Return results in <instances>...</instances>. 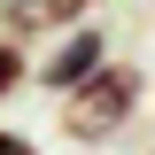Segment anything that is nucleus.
<instances>
[{"instance_id": "obj_7", "label": "nucleus", "mask_w": 155, "mask_h": 155, "mask_svg": "<svg viewBox=\"0 0 155 155\" xmlns=\"http://www.w3.org/2000/svg\"><path fill=\"white\" fill-rule=\"evenodd\" d=\"M147 155H155V147H147Z\"/></svg>"}, {"instance_id": "obj_2", "label": "nucleus", "mask_w": 155, "mask_h": 155, "mask_svg": "<svg viewBox=\"0 0 155 155\" xmlns=\"http://www.w3.org/2000/svg\"><path fill=\"white\" fill-rule=\"evenodd\" d=\"M101 62H109V31H101V23H78V31H62V39H47V54L31 62V85L62 101L70 85H85V78H93Z\"/></svg>"}, {"instance_id": "obj_3", "label": "nucleus", "mask_w": 155, "mask_h": 155, "mask_svg": "<svg viewBox=\"0 0 155 155\" xmlns=\"http://www.w3.org/2000/svg\"><path fill=\"white\" fill-rule=\"evenodd\" d=\"M93 8L101 0H0V31L31 47V39H62L78 23H93Z\"/></svg>"}, {"instance_id": "obj_6", "label": "nucleus", "mask_w": 155, "mask_h": 155, "mask_svg": "<svg viewBox=\"0 0 155 155\" xmlns=\"http://www.w3.org/2000/svg\"><path fill=\"white\" fill-rule=\"evenodd\" d=\"M101 8H109V0H101Z\"/></svg>"}, {"instance_id": "obj_1", "label": "nucleus", "mask_w": 155, "mask_h": 155, "mask_svg": "<svg viewBox=\"0 0 155 155\" xmlns=\"http://www.w3.org/2000/svg\"><path fill=\"white\" fill-rule=\"evenodd\" d=\"M140 101H147V70L124 62V54H109L85 85H70V93L54 101V132L70 140V147H109V140L140 116Z\"/></svg>"}, {"instance_id": "obj_5", "label": "nucleus", "mask_w": 155, "mask_h": 155, "mask_svg": "<svg viewBox=\"0 0 155 155\" xmlns=\"http://www.w3.org/2000/svg\"><path fill=\"white\" fill-rule=\"evenodd\" d=\"M0 155H39V140L16 132V124H0Z\"/></svg>"}, {"instance_id": "obj_4", "label": "nucleus", "mask_w": 155, "mask_h": 155, "mask_svg": "<svg viewBox=\"0 0 155 155\" xmlns=\"http://www.w3.org/2000/svg\"><path fill=\"white\" fill-rule=\"evenodd\" d=\"M23 85H31V47L0 31V101H16Z\"/></svg>"}]
</instances>
